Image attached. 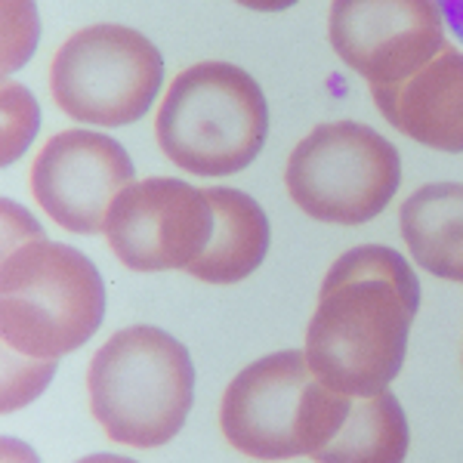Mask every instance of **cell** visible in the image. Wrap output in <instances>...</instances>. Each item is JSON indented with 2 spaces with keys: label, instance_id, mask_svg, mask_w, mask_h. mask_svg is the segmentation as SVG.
Segmentation results:
<instances>
[{
  "label": "cell",
  "instance_id": "6da1fadb",
  "mask_svg": "<svg viewBox=\"0 0 463 463\" xmlns=\"http://www.w3.org/2000/svg\"><path fill=\"white\" fill-rule=\"evenodd\" d=\"M420 281L399 250L358 244L334 260L306 327V362L343 395L390 390L402 374Z\"/></svg>",
  "mask_w": 463,
  "mask_h": 463
},
{
  "label": "cell",
  "instance_id": "7a4b0ae2",
  "mask_svg": "<svg viewBox=\"0 0 463 463\" xmlns=\"http://www.w3.org/2000/svg\"><path fill=\"white\" fill-rule=\"evenodd\" d=\"M87 392L96 423L115 445L164 448L189 420L195 364L174 334L130 325L93 355Z\"/></svg>",
  "mask_w": 463,
  "mask_h": 463
},
{
  "label": "cell",
  "instance_id": "3957f363",
  "mask_svg": "<svg viewBox=\"0 0 463 463\" xmlns=\"http://www.w3.org/2000/svg\"><path fill=\"white\" fill-rule=\"evenodd\" d=\"M349 408L353 395L321 383L303 349H285L238 371L222 392L220 430L248 458L316 460L340 432Z\"/></svg>",
  "mask_w": 463,
  "mask_h": 463
},
{
  "label": "cell",
  "instance_id": "277c9868",
  "mask_svg": "<svg viewBox=\"0 0 463 463\" xmlns=\"http://www.w3.org/2000/svg\"><path fill=\"white\" fill-rule=\"evenodd\" d=\"M269 106L257 80L232 62H198L170 80L155 115L164 158L195 176H232L257 161Z\"/></svg>",
  "mask_w": 463,
  "mask_h": 463
},
{
  "label": "cell",
  "instance_id": "5b68a950",
  "mask_svg": "<svg viewBox=\"0 0 463 463\" xmlns=\"http://www.w3.org/2000/svg\"><path fill=\"white\" fill-rule=\"evenodd\" d=\"M102 318L106 285L78 248L41 235L4 250L0 331L6 346L34 358H62L84 346Z\"/></svg>",
  "mask_w": 463,
  "mask_h": 463
},
{
  "label": "cell",
  "instance_id": "8992f818",
  "mask_svg": "<svg viewBox=\"0 0 463 463\" xmlns=\"http://www.w3.org/2000/svg\"><path fill=\"white\" fill-rule=\"evenodd\" d=\"M285 185L290 201L309 220L364 226L383 213L399 192V148L368 124H318L290 152Z\"/></svg>",
  "mask_w": 463,
  "mask_h": 463
},
{
  "label": "cell",
  "instance_id": "52a82bcc",
  "mask_svg": "<svg viewBox=\"0 0 463 463\" xmlns=\"http://www.w3.org/2000/svg\"><path fill=\"white\" fill-rule=\"evenodd\" d=\"M164 84V56L137 28L102 22L74 32L50 62V93L78 124L143 121Z\"/></svg>",
  "mask_w": 463,
  "mask_h": 463
},
{
  "label": "cell",
  "instance_id": "ba28073f",
  "mask_svg": "<svg viewBox=\"0 0 463 463\" xmlns=\"http://www.w3.org/2000/svg\"><path fill=\"white\" fill-rule=\"evenodd\" d=\"M213 204L207 189L170 176L130 183L106 216V241L133 272L189 269L213 238Z\"/></svg>",
  "mask_w": 463,
  "mask_h": 463
},
{
  "label": "cell",
  "instance_id": "9c48e42d",
  "mask_svg": "<svg viewBox=\"0 0 463 463\" xmlns=\"http://www.w3.org/2000/svg\"><path fill=\"white\" fill-rule=\"evenodd\" d=\"M439 0H331L327 41L368 87L399 84L448 47Z\"/></svg>",
  "mask_w": 463,
  "mask_h": 463
},
{
  "label": "cell",
  "instance_id": "30bf717a",
  "mask_svg": "<svg viewBox=\"0 0 463 463\" xmlns=\"http://www.w3.org/2000/svg\"><path fill=\"white\" fill-rule=\"evenodd\" d=\"M137 183L127 148L99 130H62L34 155L28 170L32 198L59 229L74 235L106 232V216Z\"/></svg>",
  "mask_w": 463,
  "mask_h": 463
},
{
  "label": "cell",
  "instance_id": "8fae6325",
  "mask_svg": "<svg viewBox=\"0 0 463 463\" xmlns=\"http://www.w3.org/2000/svg\"><path fill=\"white\" fill-rule=\"evenodd\" d=\"M371 99L402 137L436 152H463V53L445 47L399 84L371 87Z\"/></svg>",
  "mask_w": 463,
  "mask_h": 463
},
{
  "label": "cell",
  "instance_id": "7c38bea8",
  "mask_svg": "<svg viewBox=\"0 0 463 463\" xmlns=\"http://www.w3.org/2000/svg\"><path fill=\"white\" fill-rule=\"evenodd\" d=\"M213 204V238L185 272L204 285H238L263 266L269 253V216L241 189H207Z\"/></svg>",
  "mask_w": 463,
  "mask_h": 463
},
{
  "label": "cell",
  "instance_id": "4fadbf2b",
  "mask_svg": "<svg viewBox=\"0 0 463 463\" xmlns=\"http://www.w3.org/2000/svg\"><path fill=\"white\" fill-rule=\"evenodd\" d=\"M399 229L414 263L463 285V183H430L405 198Z\"/></svg>",
  "mask_w": 463,
  "mask_h": 463
},
{
  "label": "cell",
  "instance_id": "5bb4252c",
  "mask_svg": "<svg viewBox=\"0 0 463 463\" xmlns=\"http://www.w3.org/2000/svg\"><path fill=\"white\" fill-rule=\"evenodd\" d=\"M411 430L405 408L390 390L374 395H353L346 420L316 460H349V463H395L405 460Z\"/></svg>",
  "mask_w": 463,
  "mask_h": 463
},
{
  "label": "cell",
  "instance_id": "9a60e30c",
  "mask_svg": "<svg viewBox=\"0 0 463 463\" xmlns=\"http://www.w3.org/2000/svg\"><path fill=\"white\" fill-rule=\"evenodd\" d=\"M0 99H4V148H0V158H4V164H16L41 130V109H37L34 96L10 74H4Z\"/></svg>",
  "mask_w": 463,
  "mask_h": 463
},
{
  "label": "cell",
  "instance_id": "2e32d148",
  "mask_svg": "<svg viewBox=\"0 0 463 463\" xmlns=\"http://www.w3.org/2000/svg\"><path fill=\"white\" fill-rule=\"evenodd\" d=\"M59 358H34L4 343V411H19L50 386Z\"/></svg>",
  "mask_w": 463,
  "mask_h": 463
},
{
  "label": "cell",
  "instance_id": "e0dca14e",
  "mask_svg": "<svg viewBox=\"0 0 463 463\" xmlns=\"http://www.w3.org/2000/svg\"><path fill=\"white\" fill-rule=\"evenodd\" d=\"M4 16V74H16L34 56L41 41V16L34 0H0Z\"/></svg>",
  "mask_w": 463,
  "mask_h": 463
},
{
  "label": "cell",
  "instance_id": "ac0fdd59",
  "mask_svg": "<svg viewBox=\"0 0 463 463\" xmlns=\"http://www.w3.org/2000/svg\"><path fill=\"white\" fill-rule=\"evenodd\" d=\"M43 229L37 226V220L28 211H22L16 201L4 198V250H13L19 244L41 238Z\"/></svg>",
  "mask_w": 463,
  "mask_h": 463
},
{
  "label": "cell",
  "instance_id": "d6986e66",
  "mask_svg": "<svg viewBox=\"0 0 463 463\" xmlns=\"http://www.w3.org/2000/svg\"><path fill=\"white\" fill-rule=\"evenodd\" d=\"M439 4H442L448 28L463 41V0H439Z\"/></svg>",
  "mask_w": 463,
  "mask_h": 463
},
{
  "label": "cell",
  "instance_id": "ffe728a7",
  "mask_svg": "<svg viewBox=\"0 0 463 463\" xmlns=\"http://www.w3.org/2000/svg\"><path fill=\"white\" fill-rule=\"evenodd\" d=\"M235 4L248 6L253 13H281V10H290L294 4H300V0H235Z\"/></svg>",
  "mask_w": 463,
  "mask_h": 463
}]
</instances>
